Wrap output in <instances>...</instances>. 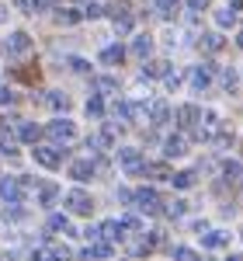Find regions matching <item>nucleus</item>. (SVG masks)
<instances>
[{
    "instance_id": "nucleus-40",
    "label": "nucleus",
    "mask_w": 243,
    "mask_h": 261,
    "mask_svg": "<svg viewBox=\"0 0 243 261\" xmlns=\"http://www.w3.org/2000/svg\"><path fill=\"white\" fill-rule=\"evenodd\" d=\"M70 70H77V73H90V66L83 60H70Z\"/></svg>"
},
{
    "instance_id": "nucleus-22",
    "label": "nucleus",
    "mask_w": 243,
    "mask_h": 261,
    "mask_svg": "<svg viewBox=\"0 0 243 261\" xmlns=\"http://www.w3.org/2000/svg\"><path fill=\"white\" fill-rule=\"evenodd\" d=\"M223 178H226V185H240V181H243V164L229 161V164H226V171H223Z\"/></svg>"
},
{
    "instance_id": "nucleus-18",
    "label": "nucleus",
    "mask_w": 243,
    "mask_h": 261,
    "mask_svg": "<svg viewBox=\"0 0 243 261\" xmlns=\"http://www.w3.org/2000/svg\"><path fill=\"white\" fill-rule=\"evenodd\" d=\"M122 60H125V49H122V45H108V49H101V63H108V66H118Z\"/></svg>"
},
{
    "instance_id": "nucleus-7",
    "label": "nucleus",
    "mask_w": 243,
    "mask_h": 261,
    "mask_svg": "<svg viewBox=\"0 0 243 261\" xmlns=\"http://www.w3.org/2000/svg\"><path fill=\"white\" fill-rule=\"evenodd\" d=\"M66 209H70V213H90V195L80 192V188H73V192L66 195Z\"/></svg>"
},
{
    "instance_id": "nucleus-23",
    "label": "nucleus",
    "mask_w": 243,
    "mask_h": 261,
    "mask_svg": "<svg viewBox=\"0 0 243 261\" xmlns=\"http://www.w3.org/2000/svg\"><path fill=\"white\" fill-rule=\"evenodd\" d=\"M170 185H174V188H191V185H195V171H177V174H170Z\"/></svg>"
},
{
    "instance_id": "nucleus-2",
    "label": "nucleus",
    "mask_w": 243,
    "mask_h": 261,
    "mask_svg": "<svg viewBox=\"0 0 243 261\" xmlns=\"http://www.w3.org/2000/svg\"><path fill=\"white\" fill-rule=\"evenodd\" d=\"M132 202H136V209H139V213H160V209H163L160 195H157L153 188H139V192L132 195Z\"/></svg>"
},
{
    "instance_id": "nucleus-20",
    "label": "nucleus",
    "mask_w": 243,
    "mask_h": 261,
    "mask_svg": "<svg viewBox=\"0 0 243 261\" xmlns=\"http://www.w3.org/2000/svg\"><path fill=\"white\" fill-rule=\"evenodd\" d=\"M191 84H195L198 91L208 87V84H212V70H208V66H195V70H191Z\"/></svg>"
},
{
    "instance_id": "nucleus-45",
    "label": "nucleus",
    "mask_w": 243,
    "mask_h": 261,
    "mask_svg": "<svg viewBox=\"0 0 243 261\" xmlns=\"http://www.w3.org/2000/svg\"><path fill=\"white\" fill-rule=\"evenodd\" d=\"M18 7H21V11H28V14H32V11H35V0H18Z\"/></svg>"
},
{
    "instance_id": "nucleus-24",
    "label": "nucleus",
    "mask_w": 243,
    "mask_h": 261,
    "mask_svg": "<svg viewBox=\"0 0 243 261\" xmlns=\"http://www.w3.org/2000/svg\"><path fill=\"white\" fill-rule=\"evenodd\" d=\"M118 226H122V237H132V233H139V230H142V223L136 220V216H125V220H118Z\"/></svg>"
},
{
    "instance_id": "nucleus-14",
    "label": "nucleus",
    "mask_w": 243,
    "mask_h": 261,
    "mask_svg": "<svg viewBox=\"0 0 243 261\" xmlns=\"http://www.w3.org/2000/svg\"><path fill=\"white\" fill-rule=\"evenodd\" d=\"M18 195H21V185L14 178L0 181V199H4V202H18Z\"/></svg>"
},
{
    "instance_id": "nucleus-42",
    "label": "nucleus",
    "mask_w": 243,
    "mask_h": 261,
    "mask_svg": "<svg viewBox=\"0 0 243 261\" xmlns=\"http://www.w3.org/2000/svg\"><path fill=\"white\" fill-rule=\"evenodd\" d=\"M184 213V202H170V205H167V216H181Z\"/></svg>"
},
{
    "instance_id": "nucleus-29",
    "label": "nucleus",
    "mask_w": 243,
    "mask_h": 261,
    "mask_svg": "<svg viewBox=\"0 0 243 261\" xmlns=\"http://www.w3.org/2000/svg\"><path fill=\"white\" fill-rule=\"evenodd\" d=\"M157 14L160 18H174L177 14V0H157Z\"/></svg>"
},
{
    "instance_id": "nucleus-15",
    "label": "nucleus",
    "mask_w": 243,
    "mask_h": 261,
    "mask_svg": "<svg viewBox=\"0 0 243 261\" xmlns=\"http://www.w3.org/2000/svg\"><path fill=\"white\" fill-rule=\"evenodd\" d=\"M39 136H42V125H35V122H24V125L18 129V140L21 143H32V146H35Z\"/></svg>"
},
{
    "instance_id": "nucleus-43",
    "label": "nucleus",
    "mask_w": 243,
    "mask_h": 261,
    "mask_svg": "<svg viewBox=\"0 0 243 261\" xmlns=\"http://www.w3.org/2000/svg\"><path fill=\"white\" fill-rule=\"evenodd\" d=\"M39 185H42L39 178H24V181H21V188H28V192H35V188H39Z\"/></svg>"
},
{
    "instance_id": "nucleus-3",
    "label": "nucleus",
    "mask_w": 243,
    "mask_h": 261,
    "mask_svg": "<svg viewBox=\"0 0 243 261\" xmlns=\"http://www.w3.org/2000/svg\"><path fill=\"white\" fill-rule=\"evenodd\" d=\"M73 129H77V125H73L70 119H56V122L45 125V133H49L56 143H70V140H73Z\"/></svg>"
},
{
    "instance_id": "nucleus-48",
    "label": "nucleus",
    "mask_w": 243,
    "mask_h": 261,
    "mask_svg": "<svg viewBox=\"0 0 243 261\" xmlns=\"http://www.w3.org/2000/svg\"><path fill=\"white\" fill-rule=\"evenodd\" d=\"M4 18H7V7H4V4H0V21H4Z\"/></svg>"
},
{
    "instance_id": "nucleus-4",
    "label": "nucleus",
    "mask_w": 243,
    "mask_h": 261,
    "mask_svg": "<svg viewBox=\"0 0 243 261\" xmlns=\"http://www.w3.org/2000/svg\"><path fill=\"white\" fill-rule=\"evenodd\" d=\"M111 18H115V28H118V32H129V28H132V7H129L125 0L111 4Z\"/></svg>"
},
{
    "instance_id": "nucleus-10",
    "label": "nucleus",
    "mask_w": 243,
    "mask_h": 261,
    "mask_svg": "<svg viewBox=\"0 0 243 261\" xmlns=\"http://www.w3.org/2000/svg\"><path fill=\"white\" fill-rule=\"evenodd\" d=\"M83 261H101V258H111V244H90V247H83Z\"/></svg>"
},
{
    "instance_id": "nucleus-27",
    "label": "nucleus",
    "mask_w": 243,
    "mask_h": 261,
    "mask_svg": "<svg viewBox=\"0 0 243 261\" xmlns=\"http://www.w3.org/2000/svg\"><path fill=\"white\" fill-rule=\"evenodd\" d=\"M87 146H90V150H104V146H111V133H108V129H104V133H94V136L87 140Z\"/></svg>"
},
{
    "instance_id": "nucleus-38",
    "label": "nucleus",
    "mask_w": 243,
    "mask_h": 261,
    "mask_svg": "<svg viewBox=\"0 0 243 261\" xmlns=\"http://www.w3.org/2000/svg\"><path fill=\"white\" fill-rule=\"evenodd\" d=\"M83 18H101V4L87 0V4H83Z\"/></svg>"
},
{
    "instance_id": "nucleus-28",
    "label": "nucleus",
    "mask_w": 243,
    "mask_h": 261,
    "mask_svg": "<svg viewBox=\"0 0 243 261\" xmlns=\"http://www.w3.org/2000/svg\"><path fill=\"white\" fill-rule=\"evenodd\" d=\"M202 49L205 53H219V49H223V39H219L216 32H208V35H202Z\"/></svg>"
},
{
    "instance_id": "nucleus-44",
    "label": "nucleus",
    "mask_w": 243,
    "mask_h": 261,
    "mask_svg": "<svg viewBox=\"0 0 243 261\" xmlns=\"http://www.w3.org/2000/svg\"><path fill=\"white\" fill-rule=\"evenodd\" d=\"M188 7H191V11H205V7H208V0H188Z\"/></svg>"
},
{
    "instance_id": "nucleus-30",
    "label": "nucleus",
    "mask_w": 243,
    "mask_h": 261,
    "mask_svg": "<svg viewBox=\"0 0 243 261\" xmlns=\"http://www.w3.org/2000/svg\"><path fill=\"white\" fill-rule=\"evenodd\" d=\"M216 21H219L223 28H233V24H236V11H233V7H223V11L216 14Z\"/></svg>"
},
{
    "instance_id": "nucleus-34",
    "label": "nucleus",
    "mask_w": 243,
    "mask_h": 261,
    "mask_svg": "<svg viewBox=\"0 0 243 261\" xmlns=\"http://www.w3.org/2000/svg\"><path fill=\"white\" fill-rule=\"evenodd\" d=\"M49 226H52V230H63V233H73V226H70V220H66V216H52V220H49Z\"/></svg>"
},
{
    "instance_id": "nucleus-47",
    "label": "nucleus",
    "mask_w": 243,
    "mask_h": 261,
    "mask_svg": "<svg viewBox=\"0 0 243 261\" xmlns=\"http://www.w3.org/2000/svg\"><path fill=\"white\" fill-rule=\"evenodd\" d=\"M236 45H240V49H243V28H240V35H236Z\"/></svg>"
},
{
    "instance_id": "nucleus-36",
    "label": "nucleus",
    "mask_w": 243,
    "mask_h": 261,
    "mask_svg": "<svg viewBox=\"0 0 243 261\" xmlns=\"http://www.w3.org/2000/svg\"><path fill=\"white\" fill-rule=\"evenodd\" d=\"M0 153H7L11 161L18 157V146H14V140H7V136H0Z\"/></svg>"
},
{
    "instance_id": "nucleus-31",
    "label": "nucleus",
    "mask_w": 243,
    "mask_h": 261,
    "mask_svg": "<svg viewBox=\"0 0 243 261\" xmlns=\"http://www.w3.org/2000/svg\"><path fill=\"white\" fill-rule=\"evenodd\" d=\"M87 115H90V119H101V115H104V101L98 98V94L87 101Z\"/></svg>"
},
{
    "instance_id": "nucleus-9",
    "label": "nucleus",
    "mask_w": 243,
    "mask_h": 261,
    "mask_svg": "<svg viewBox=\"0 0 243 261\" xmlns=\"http://www.w3.org/2000/svg\"><path fill=\"white\" fill-rule=\"evenodd\" d=\"M35 161H39L42 167H49V171H56V167L63 164V157L52 150V146H35Z\"/></svg>"
},
{
    "instance_id": "nucleus-19",
    "label": "nucleus",
    "mask_w": 243,
    "mask_h": 261,
    "mask_svg": "<svg viewBox=\"0 0 243 261\" xmlns=\"http://www.w3.org/2000/svg\"><path fill=\"white\" fill-rule=\"evenodd\" d=\"M39 199H42V205H56L59 188H56V185H49V181H42V185H39Z\"/></svg>"
},
{
    "instance_id": "nucleus-25",
    "label": "nucleus",
    "mask_w": 243,
    "mask_h": 261,
    "mask_svg": "<svg viewBox=\"0 0 243 261\" xmlns=\"http://www.w3.org/2000/svg\"><path fill=\"white\" fill-rule=\"evenodd\" d=\"M149 119L157 122V125H163V122L170 119V108H167V105H163V101H157V105H153V108H149Z\"/></svg>"
},
{
    "instance_id": "nucleus-41",
    "label": "nucleus",
    "mask_w": 243,
    "mask_h": 261,
    "mask_svg": "<svg viewBox=\"0 0 243 261\" xmlns=\"http://www.w3.org/2000/svg\"><path fill=\"white\" fill-rule=\"evenodd\" d=\"M223 84L226 87H236V70H223Z\"/></svg>"
},
{
    "instance_id": "nucleus-37",
    "label": "nucleus",
    "mask_w": 243,
    "mask_h": 261,
    "mask_svg": "<svg viewBox=\"0 0 243 261\" xmlns=\"http://www.w3.org/2000/svg\"><path fill=\"white\" fill-rule=\"evenodd\" d=\"M174 261H198V254L188 247H174Z\"/></svg>"
},
{
    "instance_id": "nucleus-1",
    "label": "nucleus",
    "mask_w": 243,
    "mask_h": 261,
    "mask_svg": "<svg viewBox=\"0 0 243 261\" xmlns=\"http://www.w3.org/2000/svg\"><path fill=\"white\" fill-rule=\"evenodd\" d=\"M73 258V251L66 247V244H49V247H35V254L32 261H70Z\"/></svg>"
},
{
    "instance_id": "nucleus-46",
    "label": "nucleus",
    "mask_w": 243,
    "mask_h": 261,
    "mask_svg": "<svg viewBox=\"0 0 243 261\" xmlns=\"http://www.w3.org/2000/svg\"><path fill=\"white\" fill-rule=\"evenodd\" d=\"M226 261H243V254H229V258H226Z\"/></svg>"
},
{
    "instance_id": "nucleus-13",
    "label": "nucleus",
    "mask_w": 243,
    "mask_h": 261,
    "mask_svg": "<svg viewBox=\"0 0 243 261\" xmlns=\"http://www.w3.org/2000/svg\"><path fill=\"white\" fill-rule=\"evenodd\" d=\"M70 174H73V181H90L94 164H90V161H73V164H70Z\"/></svg>"
},
{
    "instance_id": "nucleus-6",
    "label": "nucleus",
    "mask_w": 243,
    "mask_h": 261,
    "mask_svg": "<svg viewBox=\"0 0 243 261\" xmlns=\"http://www.w3.org/2000/svg\"><path fill=\"white\" fill-rule=\"evenodd\" d=\"M118 161H122V171L125 174H142V157H139V150H122L118 153Z\"/></svg>"
},
{
    "instance_id": "nucleus-11",
    "label": "nucleus",
    "mask_w": 243,
    "mask_h": 261,
    "mask_svg": "<svg viewBox=\"0 0 243 261\" xmlns=\"http://www.w3.org/2000/svg\"><path fill=\"white\" fill-rule=\"evenodd\" d=\"M142 174H146L149 181H170L174 171H170L167 164H146V167H142Z\"/></svg>"
},
{
    "instance_id": "nucleus-32",
    "label": "nucleus",
    "mask_w": 243,
    "mask_h": 261,
    "mask_svg": "<svg viewBox=\"0 0 243 261\" xmlns=\"http://www.w3.org/2000/svg\"><path fill=\"white\" fill-rule=\"evenodd\" d=\"M167 73V63H146L142 66V77H163Z\"/></svg>"
},
{
    "instance_id": "nucleus-8",
    "label": "nucleus",
    "mask_w": 243,
    "mask_h": 261,
    "mask_svg": "<svg viewBox=\"0 0 243 261\" xmlns=\"http://www.w3.org/2000/svg\"><path fill=\"white\" fill-rule=\"evenodd\" d=\"M198 122H202V112L195 105H184L181 112H177V125L181 129H198Z\"/></svg>"
},
{
    "instance_id": "nucleus-33",
    "label": "nucleus",
    "mask_w": 243,
    "mask_h": 261,
    "mask_svg": "<svg viewBox=\"0 0 243 261\" xmlns=\"http://www.w3.org/2000/svg\"><path fill=\"white\" fill-rule=\"evenodd\" d=\"M94 87H98V91H104V94H111V91H118V84L111 81V77H98V81H94Z\"/></svg>"
},
{
    "instance_id": "nucleus-5",
    "label": "nucleus",
    "mask_w": 243,
    "mask_h": 261,
    "mask_svg": "<svg viewBox=\"0 0 243 261\" xmlns=\"http://www.w3.org/2000/svg\"><path fill=\"white\" fill-rule=\"evenodd\" d=\"M4 49H7V56H28V49H32V39H28L24 32H14L11 39L4 42Z\"/></svg>"
},
{
    "instance_id": "nucleus-16",
    "label": "nucleus",
    "mask_w": 243,
    "mask_h": 261,
    "mask_svg": "<svg viewBox=\"0 0 243 261\" xmlns=\"http://www.w3.org/2000/svg\"><path fill=\"white\" fill-rule=\"evenodd\" d=\"M149 53H153V39H149V35H136V42H132V56L146 60Z\"/></svg>"
},
{
    "instance_id": "nucleus-17",
    "label": "nucleus",
    "mask_w": 243,
    "mask_h": 261,
    "mask_svg": "<svg viewBox=\"0 0 243 261\" xmlns=\"http://www.w3.org/2000/svg\"><path fill=\"white\" fill-rule=\"evenodd\" d=\"M98 230H101L104 244H111V241H122V226H118V220H108V223H101Z\"/></svg>"
},
{
    "instance_id": "nucleus-39",
    "label": "nucleus",
    "mask_w": 243,
    "mask_h": 261,
    "mask_svg": "<svg viewBox=\"0 0 243 261\" xmlns=\"http://www.w3.org/2000/svg\"><path fill=\"white\" fill-rule=\"evenodd\" d=\"M0 105H14V91L11 87H0Z\"/></svg>"
},
{
    "instance_id": "nucleus-35",
    "label": "nucleus",
    "mask_w": 243,
    "mask_h": 261,
    "mask_svg": "<svg viewBox=\"0 0 243 261\" xmlns=\"http://www.w3.org/2000/svg\"><path fill=\"white\" fill-rule=\"evenodd\" d=\"M56 21H59V24H77V21H80V14L66 7V11H59V14H56Z\"/></svg>"
},
{
    "instance_id": "nucleus-26",
    "label": "nucleus",
    "mask_w": 243,
    "mask_h": 261,
    "mask_svg": "<svg viewBox=\"0 0 243 261\" xmlns=\"http://www.w3.org/2000/svg\"><path fill=\"white\" fill-rule=\"evenodd\" d=\"M49 108H52V112H66V108H70V98H66L63 91H52V94H49Z\"/></svg>"
},
{
    "instance_id": "nucleus-21",
    "label": "nucleus",
    "mask_w": 243,
    "mask_h": 261,
    "mask_svg": "<svg viewBox=\"0 0 243 261\" xmlns=\"http://www.w3.org/2000/svg\"><path fill=\"white\" fill-rule=\"evenodd\" d=\"M205 247H208V251H216V247H226V244H229V233H223V230H212V233H205Z\"/></svg>"
},
{
    "instance_id": "nucleus-12",
    "label": "nucleus",
    "mask_w": 243,
    "mask_h": 261,
    "mask_svg": "<svg viewBox=\"0 0 243 261\" xmlns=\"http://www.w3.org/2000/svg\"><path fill=\"white\" fill-rule=\"evenodd\" d=\"M184 150H188V140H184V136L163 140V153H167V157H184Z\"/></svg>"
}]
</instances>
